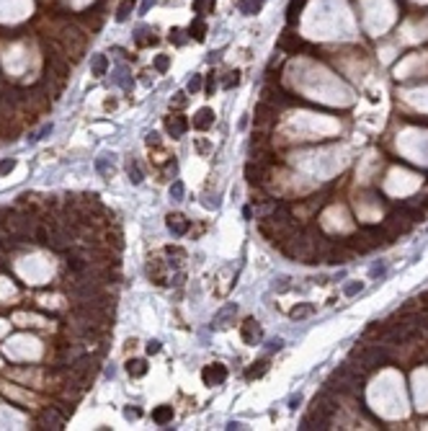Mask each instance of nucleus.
<instances>
[{
	"label": "nucleus",
	"mask_w": 428,
	"mask_h": 431,
	"mask_svg": "<svg viewBox=\"0 0 428 431\" xmlns=\"http://www.w3.org/2000/svg\"><path fill=\"white\" fill-rule=\"evenodd\" d=\"M49 132H52V124H44V127H41V129L36 132V135L31 137V140L36 142V140H41V137H47V135H49Z\"/></svg>",
	"instance_id": "35"
},
{
	"label": "nucleus",
	"mask_w": 428,
	"mask_h": 431,
	"mask_svg": "<svg viewBox=\"0 0 428 431\" xmlns=\"http://www.w3.org/2000/svg\"><path fill=\"white\" fill-rule=\"evenodd\" d=\"M361 289H364V284H361V281H351V284H346V287H343V294H346V297H354V294H359Z\"/></svg>",
	"instance_id": "30"
},
{
	"label": "nucleus",
	"mask_w": 428,
	"mask_h": 431,
	"mask_svg": "<svg viewBox=\"0 0 428 431\" xmlns=\"http://www.w3.org/2000/svg\"><path fill=\"white\" fill-rule=\"evenodd\" d=\"M165 225H168V230H171L173 235H186L189 227H191V222L183 217V215H168Z\"/></svg>",
	"instance_id": "9"
},
{
	"label": "nucleus",
	"mask_w": 428,
	"mask_h": 431,
	"mask_svg": "<svg viewBox=\"0 0 428 431\" xmlns=\"http://www.w3.org/2000/svg\"><path fill=\"white\" fill-rule=\"evenodd\" d=\"M134 0H121L119 3V8H116V21H127L132 13H134Z\"/></svg>",
	"instance_id": "18"
},
{
	"label": "nucleus",
	"mask_w": 428,
	"mask_h": 431,
	"mask_svg": "<svg viewBox=\"0 0 428 431\" xmlns=\"http://www.w3.org/2000/svg\"><path fill=\"white\" fill-rule=\"evenodd\" d=\"M165 129H168V135H171L173 140L176 137H183V135H186V129H189L186 116H168L165 119Z\"/></svg>",
	"instance_id": "8"
},
{
	"label": "nucleus",
	"mask_w": 428,
	"mask_h": 431,
	"mask_svg": "<svg viewBox=\"0 0 428 431\" xmlns=\"http://www.w3.org/2000/svg\"><path fill=\"white\" fill-rule=\"evenodd\" d=\"M0 271H8V250L0 248Z\"/></svg>",
	"instance_id": "34"
},
{
	"label": "nucleus",
	"mask_w": 428,
	"mask_h": 431,
	"mask_svg": "<svg viewBox=\"0 0 428 431\" xmlns=\"http://www.w3.org/2000/svg\"><path fill=\"white\" fill-rule=\"evenodd\" d=\"M194 13H199V16L214 13V0H194Z\"/></svg>",
	"instance_id": "22"
},
{
	"label": "nucleus",
	"mask_w": 428,
	"mask_h": 431,
	"mask_svg": "<svg viewBox=\"0 0 428 431\" xmlns=\"http://www.w3.org/2000/svg\"><path fill=\"white\" fill-rule=\"evenodd\" d=\"M152 421H155L158 426H168L173 421V406H160L152 411Z\"/></svg>",
	"instance_id": "11"
},
{
	"label": "nucleus",
	"mask_w": 428,
	"mask_h": 431,
	"mask_svg": "<svg viewBox=\"0 0 428 431\" xmlns=\"http://www.w3.org/2000/svg\"><path fill=\"white\" fill-rule=\"evenodd\" d=\"M171 41L178 44V47H183V44H186V31H183V28H173V31H171Z\"/></svg>",
	"instance_id": "29"
},
{
	"label": "nucleus",
	"mask_w": 428,
	"mask_h": 431,
	"mask_svg": "<svg viewBox=\"0 0 428 431\" xmlns=\"http://www.w3.org/2000/svg\"><path fill=\"white\" fill-rule=\"evenodd\" d=\"M261 8H263V0H240L237 3V10L245 13V16H255Z\"/></svg>",
	"instance_id": "13"
},
{
	"label": "nucleus",
	"mask_w": 428,
	"mask_h": 431,
	"mask_svg": "<svg viewBox=\"0 0 428 431\" xmlns=\"http://www.w3.org/2000/svg\"><path fill=\"white\" fill-rule=\"evenodd\" d=\"M186 103H189L186 93H176V98L171 101V106H173V109H183V106H186Z\"/></svg>",
	"instance_id": "31"
},
{
	"label": "nucleus",
	"mask_w": 428,
	"mask_h": 431,
	"mask_svg": "<svg viewBox=\"0 0 428 431\" xmlns=\"http://www.w3.org/2000/svg\"><path fill=\"white\" fill-rule=\"evenodd\" d=\"M304 47V41L294 34V31H289V28H286V31L281 34V39H279V49L281 52H289V54H297L299 49Z\"/></svg>",
	"instance_id": "7"
},
{
	"label": "nucleus",
	"mask_w": 428,
	"mask_h": 431,
	"mask_svg": "<svg viewBox=\"0 0 428 431\" xmlns=\"http://www.w3.org/2000/svg\"><path fill=\"white\" fill-rule=\"evenodd\" d=\"M160 351V341H150V344H147V354L152 356V354H158Z\"/></svg>",
	"instance_id": "37"
},
{
	"label": "nucleus",
	"mask_w": 428,
	"mask_h": 431,
	"mask_svg": "<svg viewBox=\"0 0 428 431\" xmlns=\"http://www.w3.org/2000/svg\"><path fill=\"white\" fill-rule=\"evenodd\" d=\"M134 41H137V47H150V44H158V36L152 31H147V28H140L137 36H134Z\"/></svg>",
	"instance_id": "19"
},
{
	"label": "nucleus",
	"mask_w": 428,
	"mask_h": 431,
	"mask_svg": "<svg viewBox=\"0 0 428 431\" xmlns=\"http://www.w3.org/2000/svg\"><path fill=\"white\" fill-rule=\"evenodd\" d=\"M237 83H240V72L232 70V72H227V78L222 80V88H227V91H230V88H235Z\"/></svg>",
	"instance_id": "25"
},
{
	"label": "nucleus",
	"mask_w": 428,
	"mask_h": 431,
	"mask_svg": "<svg viewBox=\"0 0 428 431\" xmlns=\"http://www.w3.org/2000/svg\"><path fill=\"white\" fill-rule=\"evenodd\" d=\"M183 194H186V189H183V184H181V181H173V184H171V199H173V202H181V199H183Z\"/></svg>",
	"instance_id": "26"
},
{
	"label": "nucleus",
	"mask_w": 428,
	"mask_h": 431,
	"mask_svg": "<svg viewBox=\"0 0 428 431\" xmlns=\"http://www.w3.org/2000/svg\"><path fill=\"white\" fill-rule=\"evenodd\" d=\"M273 122H276V109H273L271 103L261 101V103L255 106V127H258V129H266V127H271Z\"/></svg>",
	"instance_id": "5"
},
{
	"label": "nucleus",
	"mask_w": 428,
	"mask_h": 431,
	"mask_svg": "<svg viewBox=\"0 0 428 431\" xmlns=\"http://www.w3.org/2000/svg\"><path fill=\"white\" fill-rule=\"evenodd\" d=\"M235 429H242V424H237V421H230V424H227V431H235Z\"/></svg>",
	"instance_id": "44"
},
{
	"label": "nucleus",
	"mask_w": 428,
	"mask_h": 431,
	"mask_svg": "<svg viewBox=\"0 0 428 431\" xmlns=\"http://www.w3.org/2000/svg\"><path fill=\"white\" fill-rule=\"evenodd\" d=\"M127 173H129V181H132V184H142V171H140V166H137L134 160H129Z\"/></svg>",
	"instance_id": "24"
},
{
	"label": "nucleus",
	"mask_w": 428,
	"mask_h": 431,
	"mask_svg": "<svg viewBox=\"0 0 428 431\" xmlns=\"http://www.w3.org/2000/svg\"><path fill=\"white\" fill-rule=\"evenodd\" d=\"M168 67H171V57H168V54H158L155 57V72H165Z\"/></svg>",
	"instance_id": "27"
},
{
	"label": "nucleus",
	"mask_w": 428,
	"mask_h": 431,
	"mask_svg": "<svg viewBox=\"0 0 428 431\" xmlns=\"http://www.w3.org/2000/svg\"><path fill=\"white\" fill-rule=\"evenodd\" d=\"M299 403H302V395L297 393V395H292V400H289V408H297Z\"/></svg>",
	"instance_id": "42"
},
{
	"label": "nucleus",
	"mask_w": 428,
	"mask_h": 431,
	"mask_svg": "<svg viewBox=\"0 0 428 431\" xmlns=\"http://www.w3.org/2000/svg\"><path fill=\"white\" fill-rule=\"evenodd\" d=\"M240 336H242V341H245L248 346L261 344V338H263V328H261V323H258L255 318H248L245 323L240 325Z\"/></svg>",
	"instance_id": "3"
},
{
	"label": "nucleus",
	"mask_w": 428,
	"mask_h": 431,
	"mask_svg": "<svg viewBox=\"0 0 428 431\" xmlns=\"http://www.w3.org/2000/svg\"><path fill=\"white\" fill-rule=\"evenodd\" d=\"M16 168V160H0V173H10Z\"/></svg>",
	"instance_id": "33"
},
{
	"label": "nucleus",
	"mask_w": 428,
	"mask_h": 431,
	"mask_svg": "<svg viewBox=\"0 0 428 431\" xmlns=\"http://www.w3.org/2000/svg\"><path fill=\"white\" fill-rule=\"evenodd\" d=\"M315 313V307L310 305V302H302V305H297V307H292L289 310V315H292V320H304V318H310Z\"/></svg>",
	"instance_id": "16"
},
{
	"label": "nucleus",
	"mask_w": 428,
	"mask_h": 431,
	"mask_svg": "<svg viewBox=\"0 0 428 431\" xmlns=\"http://www.w3.org/2000/svg\"><path fill=\"white\" fill-rule=\"evenodd\" d=\"M276 289H279V292L289 289V279H286V276H281V279H279V284H276Z\"/></svg>",
	"instance_id": "41"
},
{
	"label": "nucleus",
	"mask_w": 428,
	"mask_h": 431,
	"mask_svg": "<svg viewBox=\"0 0 428 431\" xmlns=\"http://www.w3.org/2000/svg\"><path fill=\"white\" fill-rule=\"evenodd\" d=\"M65 421H67V416L59 411L57 406H49V408H44L41 416H39V421H36V429H49V431H59V429H65Z\"/></svg>",
	"instance_id": "1"
},
{
	"label": "nucleus",
	"mask_w": 428,
	"mask_h": 431,
	"mask_svg": "<svg viewBox=\"0 0 428 431\" xmlns=\"http://www.w3.org/2000/svg\"><path fill=\"white\" fill-rule=\"evenodd\" d=\"M266 369H268V362H266V359H261V362H255L253 367H248V372H245V377H248V380H255V377H263V375H266Z\"/></svg>",
	"instance_id": "21"
},
{
	"label": "nucleus",
	"mask_w": 428,
	"mask_h": 431,
	"mask_svg": "<svg viewBox=\"0 0 428 431\" xmlns=\"http://www.w3.org/2000/svg\"><path fill=\"white\" fill-rule=\"evenodd\" d=\"M127 372L132 377H145L147 375V362L145 359H129L127 362Z\"/></svg>",
	"instance_id": "15"
},
{
	"label": "nucleus",
	"mask_w": 428,
	"mask_h": 431,
	"mask_svg": "<svg viewBox=\"0 0 428 431\" xmlns=\"http://www.w3.org/2000/svg\"><path fill=\"white\" fill-rule=\"evenodd\" d=\"M90 67H93V75H106V70H109V57L106 54H96L93 62H90Z\"/></svg>",
	"instance_id": "20"
},
{
	"label": "nucleus",
	"mask_w": 428,
	"mask_h": 431,
	"mask_svg": "<svg viewBox=\"0 0 428 431\" xmlns=\"http://www.w3.org/2000/svg\"><path fill=\"white\" fill-rule=\"evenodd\" d=\"M114 80H116L121 88H124V91H129V88H132V78H129V70H127V67H119L116 75H114Z\"/></svg>",
	"instance_id": "23"
},
{
	"label": "nucleus",
	"mask_w": 428,
	"mask_h": 431,
	"mask_svg": "<svg viewBox=\"0 0 428 431\" xmlns=\"http://www.w3.org/2000/svg\"><path fill=\"white\" fill-rule=\"evenodd\" d=\"M382 274H385V263H379V266L372 269V276H382Z\"/></svg>",
	"instance_id": "43"
},
{
	"label": "nucleus",
	"mask_w": 428,
	"mask_h": 431,
	"mask_svg": "<svg viewBox=\"0 0 428 431\" xmlns=\"http://www.w3.org/2000/svg\"><path fill=\"white\" fill-rule=\"evenodd\" d=\"M147 145H150V147H152V145H155V147L160 145V140H158V135H155V132H150V135H147Z\"/></svg>",
	"instance_id": "40"
},
{
	"label": "nucleus",
	"mask_w": 428,
	"mask_h": 431,
	"mask_svg": "<svg viewBox=\"0 0 428 431\" xmlns=\"http://www.w3.org/2000/svg\"><path fill=\"white\" fill-rule=\"evenodd\" d=\"M214 88H217V80H214V72H212L209 80H207V93H209V96L214 93Z\"/></svg>",
	"instance_id": "38"
},
{
	"label": "nucleus",
	"mask_w": 428,
	"mask_h": 431,
	"mask_svg": "<svg viewBox=\"0 0 428 431\" xmlns=\"http://www.w3.org/2000/svg\"><path fill=\"white\" fill-rule=\"evenodd\" d=\"M235 315H237V305H235V302L224 305V307L219 310V313L214 315V320H212V328H230V323L235 320Z\"/></svg>",
	"instance_id": "6"
},
{
	"label": "nucleus",
	"mask_w": 428,
	"mask_h": 431,
	"mask_svg": "<svg viewBox=\"0 0 428 431\" xmlns=\"http://www.w3.org/2000/svg\"><path fill=\"white\" fill-rule=\"evenodd\" d=\"M152 8V0H145V3H142V13H147Z\"/></svg>",
	"instance_id": "45"
},
{
	"label": "nucleus",
	"mask_w": 428,
	"mask_h": 431,
	"mask_svg": "<svg viewBox=\"0 0 428 431\" xmlns=\"http://www.w3.org/2000/svg\"><path fill=\"white\" fill-rule=\"evenodd\" d=\"M202 380H204L207 385H212V388H214V385H222V382L227 380V367H224V364H217V362H214V364H207V367L202 369Z\"/></svg>",
	"instance_id": "4"
},
{
	"label": "nucleus",
	"mask_w": 428,
	"mask_h": 431,
	"mask_svg": "<svg viewBox=\"0 0 428 431\" xmlns=\"http://www.w3.org/2000/svg\"><path fill=\"white\" fill-rule=\"evenodd\" d=\"M202 88H204V78H202V75H194V78L189 80V85H186V91H189V93H196V91H202Z\"/></svg>",
	"instance_id": "28"
},
{
	"label": "nucleus",
	"mask_w": 428,
	"mask_h": 431,
	"mask_svg": "<svg viewBox=\"0 0 428 431\" xmlns=\"http://www.w3.org/2000/svg\"><path fill=\"white\" fill-rule=\"evenodd\" d=\"M212 124H214V111H212L209 106L199 109L196 116H194V127H196V129H202V132H207Z\"/></svg>",
	"instance_id": "10"
},
{
	"label": "nucleus",
	"mask_w": 428,
	"mask_h": 431,
	"mask_svg": "<svg viewBox=\"0 0 428 431\" xmlns=\"http://www.w3.org/2000/svg\"><path fill=\"white\" fill-rule=\"evenodd\" d=\"M189 36H191L194 41H204V39H207V23H204L202 16H199V18L189 26Z\"/></svg>",
	"instance_id": "12"
},
{
	"label": "nucleus",
	"mask_w": 428,
	"mask_h": 431,
	"mask_svg": "<svg viewBox=\"0 0 428 431\" xmlns=\"http://www.w3.org/2000/svg\"><path fill=\"white\" fill-rule=\"evenodd\" d=\"M140 416H142V411L140 408H124V419H129V421H134V419H140Z\"/></svg>",
	"instance_id": "32"
},
{
	"label": "nucleus",
	"mask_w": 428,
	"mask_h": 431,
	"mask_svg": "<svg viewBox=\"0 0 428 431\" xmlns=\"http://www.w3.org/2000/svg\"><path fill=\"white\" fill-rule=\"evenodd\" d=\"M281 346H284V341H281V338H271L266 349H268V351H279Z\"/></svg>",
	"instance_id": "36"
},
{
	"label": "nucleus",
	"mask_w": 428,
	"mask_h": 431,
	"mask_svg": "<svg viewBox=\"0 0 428 431\" xmlns=\"http://www.w3.org/2000/svg\"><path fill=\"white\" fill-rule=\"evenodd\" d=\"M418 302H421V310H423V313H428V292H423V294L418 297Z\"/></svg>",
	"instance_id": "39"
},
{
	"label": "nucleus",
	"mask_w": 428,
	"mask_h": 431,
	"mask_svg": "<svg viewBox=\"0 0 428 431\" xmlns=\"http://www.w3.org/2000/svg\"><path fill=\"white\" fill-rule=\"evenodd\" d=\"M304 3H307V0H292V3H289V8H286V23H289V26L297 23V18H299V13H302Z\"/></svg>",
	"instance_id": "14"
},
{
	"label": "nucleus",
	"mask_w": 428,
	"mask_h": 431,
	"mask_svg": "<svg viewBox=\"0 0 428 431\" xmlns=\"http://www.w3.org/2000/svg\"><path fill=\"white\" fill-rule=\"evenodd\" d=\"M168 269H171V261H163V258H150L147 261V276L150 281H155L158 287L168 284Z\"/></svg>",
	"instance_id": "2"
},
{
	"label": "nucleus",
	"mask_w": 428,
	"mask_h": 431,
	"mask_svg": "<svg viewBox=\"0 0 428 431\" xmlns=\"http://www.w3.org/2000/svg\"><path fill=\"white\" fill-rule=\"evenodd\" d=\"M111 158H114V155H109V153L98 155V160H96V171H98V173H103V176L114 173V163H111Z\"/></svg>",
	"instance_id": "17"
}]
</instances>
